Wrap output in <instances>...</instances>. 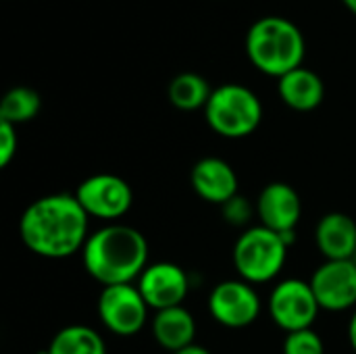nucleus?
Instances as JSON below:
<instances>
[{
  "label": "nucleus",
  "instance_id": "obj_1",
  "mask_svg": "<svg viewBox=\"0 0 356 354\" xmlns=\"http://www.w3.org/2000/svg\"><path fill=\"white\" fill-rule=\"evenodd\" d=\"M90 217L75 194H48L33 200L19 219V236L29 252L60 261L81 252L90 238Z\"/></svg>",
  "mask_w": 356,
  "mask_h": 354
},
{
  "label": "nucleus",
  "instance_id": "obj_2",
  "mask_svg": "<svg viewBox=\"0 0 356 354\" xmlns=\"http://www.w3.org/2000/svg\"><path fill=\"white\" fill-rule=\"evenodd\" d=\"M83 269L102 288L134 284L148 263L144 234L125 223H106L92 232L81 250Z\"/></svg>",
  "mask_w": 356,
  "mask_h": 354
},
{
  "label": "nucleus",
  "instance_id": "obj_3",
  "mask_svg": "<svg viewBox=\"0 0 356 354\" xmlns=\"http://www.w3.org/2000/svg\"><path fill=\"white\" fill-rule=\"evenodd\" d=\"M248 61L269 77H284L302 67L307 42L300 27L280 15L257 19L246 33Z\"/></svg>",
  "mask_w": 356,
  "mask_h": 354
},
{
  "label": "nucleus",
  "instance_id": "obj_4",
  "mask_svg": "<svg viewBox=\"0 0 356 354\" xmlns=\"http://www.w3.org/2000/svg\"><path fill=\"white\" fill-rule=\"evenodd\" d=\"M204 119L209 127L223 138L240 140L257 131L263 121V104L259 96L242 83H221L213 90Z\"/></svg>",
  "mask_w": 356,
  "mask_h": 354
},
{
  "label": "nucleus",
  "instance_id": "obj_5",
  "mask_svg": "<svg viewBox=\"0 0 356 354\" xmlns=\"http://www.w3.org/2000/svg\"><path fill=\"white\" fill-rule=\"evenodd\" d=\"M288 248L290 246L280 234L263 225L248 227L234 244V267L240 280L252 286L267 284L282 273L288 261Z\"/></svg>",
  "mask_w": 356,
  "mask_h": 354
},
{
  "label": "nucleus",
  "instance_id": "obj_6",
  "mask_svg": "<svg viewBox=\"0 0 356 354\" xmlns=\"http://www.w3.org/2000/svg\"><path fill=\"white\" fill-rule=\"evenodd\" d=\"M267 307L273 323L286 334L311 330L321 311L311 282L298 277L277 282L269 294Z\"/></svg>",
  "mask_w": 356,
  "mask_h": 354
},
{
  "label": "nucleus",
  "instance_id": "obj_7",
  "mask_svg": "<svg viewBox=\"0 0 356 354\" xmlns=\"http://www.w3.org/2000/svg\"><path fill=\"white\" fill-rule=\"evenodd\" d=\"M75 198L88 217L117 223L129 213L134 204V190L123 177L115 173H96L77 186Z\"/></svg>",
  "mask_w": 356,
  "mask_h": 354
},
{
  "label": "nucleus",
  "instance_id": "obj_8",
  "mask_svg": "<svg viewBox=\"0 0 356 354\" xmlns=\"http://www.w3.org/2000/svg\"><path fill=\"white\" fill-rule=\"evenodd\" d=\"M148 305L140 294L138 286L121 284L106 286L98 296V317L102 325L121 338L136 336L144 330L148 321Z\"/></svg>",
  "mask_w": 356,
  "mask_h": 354
},
{
  "label": "nucleus",
  "instance_id": "obj_9",
  "mask_svg": "<svg viewBox=\"0 0 356 354\" xmlns=\"http://www.w3.org/2000/svg\"><path fill=\"white\" fill-rule=\"evenodd\" d=\"M211 317L229 330H244L261 315V298L252 284L244 280H225L209 294Z\"/></svg>",
  "mask_w": 356,
  "mask_h": 354
},
{
  "label": "nucleus",
  "instance_id": "obj_10",
  "mask_svg": "<svg viewBox=\"0 0 356 354\" xmlns=\"http://www.w3.org/2000/svg\"><path fill=\"white\" fill-rule=\"evenodd\" d=\"M138 290L144 296L150 311H165L171 307H181L190 292V277L184 267L159 261L150 263L138 277Z\"/></svg>",
  "mask_w": 356,
  "mask_h": 354
},
{
  "label": "nucleus",
  "instance_id": "obj_11",
  "mask_svg": "<svg viewBox=\"0 0 356 354\" xmlns=\"http://www.w3.org/2000/svg\"><path fill=\"white\" fill-rule=\"evenodd\" d=\"M323 311L356 309V261H325L309 280Z\"/></svg>",
  "mask_w": 356,
  "mask_h": 354
},
{
  "label": "nucleus",
  "instance_id": "obj_12",
  "mask_svg": "<svg viewBox=\"0 0 356 354\" xmlns=\"http://www.w3.org/2000/svg\"><path fill=\"white\" fill-rule=\"evenodd\" d=\"M257 217H259V225L280 234V236H290L294 234L296 225L300 223L302 217V200L300 194L284 182H273L267 184L257 202Z\"/></svg>",
  "mask_w": 356,
  "mask_h": 354
},
{
  "label": "nucleus",
  "instance_id": "obj_13",
  "mask_svg": "<svg viewBox=\"0 0 356 354\" xmlns=\"http://www.w3.org/2000/svg\"><path fill=\"white\" fill-rule=\"evenodd\" d=\"M192 190L207 202L225 204L234 196H238V173L236 169L219 159V156H204L200 159L190 173Z\"/></svg>",
  "mask_w": 356,
  "mask_h": 354
},
{
  "label": "nucleus",
  "instance_id": "obj_14",
  "mask_svg": "<svg viewBox=\"0 0 356 354\" xmlns=\"http://www.w3.org/2000/svg\"><path fill=\"white\" fill-rule=\"evenodd\" d=\"M315 244L325 261H348L356 257V221L346 213H327L315 227Z\"/></svg>",
  "mask_w": 356,
  "mask_h": 354
},
{
  "label": "nucleus",
  "instance_id": "obj_15",
  "mask_svg": "<svg viewBox=\"0 0 356 354\" xmlns=\"http://www.w3.org/2000/svg\"><path fill=\"white\" fill-rule=\"evenodd\" d=\"M277 94L292 111L311 113L321 106L325 98V86L313 69H307L302 65L277 79Z\"/></svg>",
  "mask_w": 356,
  "mask_h": 354
},
{
  "label": "nucleus",
  "instance_id": "obj_16",
  "mask_svg": "<svg viewBox=\"0 0 356 354\" xmlns=\"http://www.w3.org/2000/svg\"><path fill=\"white\" fill-rule=\"evenodd\" d=\"M152 336L167 353H177L194 344L196 321L194 315L181 305L165 311H156L152 317Z\"/></svg>",
  "mask_w": 356,
  "mask_h": 354
},
{
  "label": "nucleus",
  "instance_id": "obj_17",
  "mask_svg": "<svg viewBox=\"0 0 356 354\" xmlns=\"http://www.w3.org/2000/svg\"><path fill=\"white\" fill-rule=\"evenodd\" d=\"M211 94H213V88L209 86V81L202 75L192 73V71H184V73L175 75L167 88L169 102L175 108L186 111V113H192L198 108L204 111Z\"/></svg>",
  "mask_w": 356,
  "mask_h": 354
},
{
  "label": "nucleus",
  "instance_id": "obj_18",
  "mask_svg": "<svg viewBox=\"0 0 356 354\" xmlns=\"http://www.w3.org/2000/svg\"><path fill=\"white\" fill-rule=\"evenodd\" d=\"M46 351L48 354H106V344L94 328L75 323L58 330Z\"/></svg>",
  "mask_w": 356,
  "mask_h": 354
},
{
  "label": "nucleus",
  "instance_id": "obj_19",
  "mask_svg": "<svg viewBox=\"0 0 356 354\" xmlns=\"http://www.w3.org/2000/svg\"><path fill=\"white\" fill-rule=\"evenodd\" d=\"M40 108H42L40 94L33 88L17 86L10 88L0 102V121H6L17 127L21 123L35 119Z\"/></svg>",
  "mask_w": 356,
  "mask_h": 354
},
{
  "label": "nucleus",
  "instance_id": "obj_20",
  "mask_svg": "<svg viewBox=\"0 0 356 354\" xmlns=\"http://www.w3.org/2000/svg\"><path fill=\"white\" fill-rule=\"evenodd\" d=\"M282 351L284 354H325V344L321 336L311 328V330L286 334Z\"/></svg>",
  "mask_w": 356,
  "mask_h": 354
},
{
  "label": "nucleus",
  "instance_id": "obj_21",
  "mask_svg": "<svg viewBox=\"0 0 356 354\" xmlns=\"http://www.w3.org/2000/svg\"><path fill=\"white\" fill-rule=\"evenodd\" d=\"M221 209H223V217L229 225H246L248 219L252 217V213H257V209H252V204L240 194L234 196L232 200H227Z\"/></svg>",
  "mask_w": 356,
  "mask_h": 354
},
{
  "label": "nucleus",
  "instance_id": "obj_22",
  "mask_svg": "<svg viewBox=\"0 0 356 354\" xmlns=\"http://www.w3.org/2000/svg\"><path fill=\"white\" fill-rule=\"evenodd\" d=\"M19 150V138H17V127L0 121V167H8L10 161L17 156Z\"/></svg>",
  "mask_w": 356,
  "mask_h": 354
},
{
  "label": "nucleus",
  "instance_id": "obj_23",
  "mask_svg": "<svg viewBox=\"0 0 356 354\" xmlns=\"http://www.w3.org/2000/svg\"><path fill=\"white\" fill-rule=\"evenodd\" d=\"M348 342H350L353 351L356 353V309L353 317H350V323H348Z\"/></svg>",
  "mask_w": 356,
  "mask_h": 354
},
{
  "label": "nucleus",
  "instance_id": "obj_24",
  "mask_svg": "<svg viewBox=\"0 0 356 354\" xmlns=\"http://www.w3.org/2000/svg\"><path fill=\"white\" fill-rule=\"evenodd\" d=\"M173 354H211V351H207L204 346L192 344V346H188V348H184V351H177V353Z\"/></svg>",
  "mask_w": 356,
  "mask_h": 354
},
{
  "label": "nucleus",
  "instance_id": "obj_25",
  "mask_svg": "<svg viewBox=\"0 0 356 354\" xmlns=\"http://www.w3.org/2000/svg\"><path fill=\"white\" fill-rule=\"evenodd\" d=\"M342 4L356 17V0H342Z\"/></svg>",
  "mask_w": 356,
  "mask_h": 354
}]
</instances>
